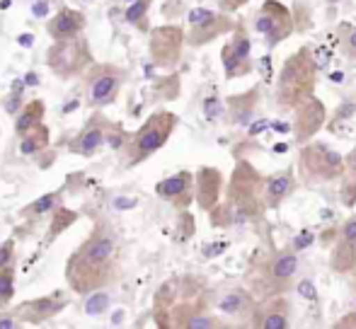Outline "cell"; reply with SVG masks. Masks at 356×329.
Returning <instances> with one entry per match:
<instances>
[{
    "label": "cell",
    "mask_w": 356,
    "mask_h": 329,
    "mask_svg": "<svg viewBox=\"0 0 356 329\" xmlns=\"http://www.w3.org/2000/svg\"><path fill=\"white\" fill-rule=\"evenodd\" d=\"M225 194V177L218 167H204L197 169L194 174V196H197V203L202 211L211 213L220 201H223Z\"/></svg>",
    "instance_id": "cell-16"
},
{
    "label": "cell",
    "mask_w": 356,
    "mask_h": 329,
    "mask_svg": "<svg viewBox=\"0 0 356 329\" xmlns=\"http://www.w3.org/2000/svg\"><path fill=\"white\" fill-rule=\"evenodd\" d=\"M42 119H44V102L32 99V102L17 114V119H15V133H17L19 138L27 136V133L34 131L39 124H44Z\"/></svg>",
    "instance_id": "cell-25"
},
{
    "label": "cell",
    "mask_w": 356,
    "mask_h": 329,
    "mask_svg": "<svg viewBox=\"0 0 356 329\" xmlns=\"http://www.w3.org/2000/svg\"><path fill=\"white\" fill-rule=\"evenodd\" d=\"M47 63L58 78H71L78 76L88 63H92V53H90L85 39H61V42H56L49 49Z\"/></svg>",
    "instance_id": "cell-10"
},
{
    "label": "cell",
    "mask_w": 356,
    "mask_h": 329,
    "mask_svg": "<svg viewBox=\"0 0 356 329\" xmlns=\"http://www.w3.org/2000/svg\"><path fill=\"white\" fill-rule=\"evenodd\" d=\"M47 146H49V128L44 126V124H39L34 131L22 136V141H19V153H22V155H37V153H42Z\"/></svg>",
    "instance_id": "cell-27"
},
{
    "label": "cell",
    "mask_w": 356,
    "mask_h": 329,
    "mask_svg": "<svg viewBox=\"0 0 356 329\" xmlns=\"http://www.w3.org/2000/svg\"><path fill=\"white\" fill-rule=\"evenodd\" d=\"M325 3H330V5H337V3H342V0H325Z\"/></svg>",
    "instance_id": "cell-43"
},
{
    "label": "cell",
    "mask_w": 356,
    "mask_h": 329,
    "mask_svg": "<svg viewBox=\"0 0 356 329\" xmlns=\"http://www.w3.org/2000/svg\"><path fill=\"white\" fill-rule=\"evenodd\" d=\"M300 259L298 249L284 247L267 254H257L250 259L248 267V288L257 298H272L289 293L296 283Z\"/></svg>",
    "instance_id": "cell-4"
},
{
    "label": "cell",
    "mask_w": 356,
    "mask_h": 329,
    "mask_svg": "<svg viewBox=\"0 0 356 329\" xmlns=\"http://www.w3.org/2000/svg\"><path fill=\"white\" fill-rule=\"evenodd\" d=\"M293 114H296V119H293L291 131H293V141L298 143V146L313 141V138L327 126V119H330L323 99H318V97H310L308 102H303L298 109H293Z\"/></svg>",
    "instance_id": "cell-14"
},
{
    "label": "cell",
    "mask_w": 356,
    "mask_h": 329,
    "mask_svg": "<svg viewBox=\"0 0 356 329\" xmlns=\"http://www.w3.org/2000/svg\"><path fill=\"white\" fill-rule=\"evenodd\" d=\"M124 83V71L117 66H92L88 83V102L90 107L102 109L117 99Z\"/></svg>",
    "instance_id": "cell-13"
},
{
    "label": "cell",
    "mask_w": 356,
    "mask_h": 329,
    "mask_svg": "<svg viewBox=\"0 0 356 329\" xmlns=\"http://www.w3.org/2000/svg\"><path fill=\"white\" fill-rule=\"evenodd\" d=\"M122 3H134V0H122Z\"/></svg>",
    "instance_id": "cell-45"
},
{
    "label": "cell",
    "mask_w": 356,
    "mask_h": 329,
    "mask_svg": "<svg viewBox=\"0 0 356 329\" xmlns=\"http://www.w3.org/2000/svg\"><path fill=\"white\" fill-rule=\"evenodd\" d=\"M58 201H61V192H49V194H44V196H39L34 203H29V206L24 208V213H34V216H44V213L54 211V208L58 206Z\"/></svg>",
    "instance_id": "cell-30"
},
{
    "label": "cell",
    "mask_w": 356,
    "mask_h": 329,
    "mask_svg": "<svg viewBox=\"0 0 356 329\" xmlns=\"http://www.w3.org/2000/svg\"><path fill=\"white\" fill-rule=\"evenodd\" d=\"M177 124H179L177 114L165 112V109L150 114V117L143 121V126L138 128L131 138H129V146H127V158H129L127 164L129 167L148 160L150 155H155V153H158L160 148L170 141V136L175 133Z\"/></svg>",
    "instance_id": "cell-6"
},
{
    "label": "cell",
    "mask_w": 356,
    "mask_h": 329,
    "mask_svg": "<svg viewBox=\"0 0 356 329\" xmlns=\"http://www.w3.org/2000/svg\"><path fill=\"white\" fill-rule=\"evenodd\" d=\"M37 83H39L37 73H27V78H24V85H37Z\"/></svg>",
    "instance_id": "cell-41"
},
{
    "label": "cell",
    "mask_w": 356,
    "mask_h": 329,
    "mask_svg": "<svg viewBox=\"0 0 356 329\" xmlns=\"http://www.w3.org/2000/svg\"><path fill=\"white\" fill-rule=\"evenodd\" d=\"M32 42H34L32 34H22V37H19V44H22V47H29Z\"/></svg>",
    "instance_id": "cell-42"
},
{
    "label": "cell",
    "mask_w": 356,
    "mask_h": 329,
    "mask_svg": "<svg viewBox=\"0 0 356 329\" xmlns=\"http://www.w3.org/2000/svg\"><path fill=\"white\" fill-rule=\"evenodd\" d=\"M155 194H158L163 201L172 203L175 208H189L197 196H194V174L187 169H179L172 177H165L155 184Z\"/></svg>",
    "instance_id": "cell-18"
},
{
    "label": "cell",
    "mask_w": 356,
    "mask_h": 329,
    "mask_svg": "<svg viewBox=\"0 0 356 329\" xmlns=\"http://www.w3.org/2000/svg\"><path fill=\"white\" fill-rule=\"evenodd\" d=\"M250 0H218V8L223 10V12H235V10L245 8Z\"/></svg>",
    "instance_id": "cell-37"
},
{
    "label": "cell",
    "mask_w": 356,
    "mask_h": 329,
    "mask_svg": "<svg viewBox=\"0 0 356 329\" xmlns=\"http://www.w3.org/2000/svg\"><path fill=\"white\" fill-rule=\"evenodd\" d=\"M177 320L175 325L184 327V329H218V327H228V322H223L218 315L213 312H207L204 307H182V310L175 312Z\"/></svg>",
    "instance_id": "cell-23"
},
{
    "label": "cell",
    "mask_w": 356,
    "mask_h": 329,
    "mask_svg": "<svg viewBox=\"0 0 356 329\" xmlns=\"http://www.w3.org/2000/svg\"><path fill=\"white\" fill-rule=\"evenodd\" d=\"M296 169L298 177L305 184H330L339 182L347 169V155H342L339 151H334L330 143L325 141H308L300 146L298 160H296Z\"/></svg>",
    "instance_id": "cell-5"
},
{
    "label": "cell",
    "mask_w": 356,
    "mask_h": 329,
    "mask_svg": "<svg viewBox=\"0 0 356 329\" xmlns=\"http://www.w3.org/2000/svg\"><path fill=\"white\" fill-rule=\"evenodd\" d=\"M259 99H262V90H259V85H252V87H248L240 94H230V97L225 99V114H228V121L238 128H248L250 124L257 119Z\"/></svg>",
    "instance_id": "cell-19"
},
{
    "label": "cell",
    "mask_w": 356,
    "mask_h": 329,
    "mask_svg": "<svg viewBox=\"0 0 356 329\" xmlns=\"http://www.w3.org/2000/svg\"><path fill=\"white\" fill-rule=\"evenodd\" d=\"M15 296V267H3L0 269V310L10 305Z\"/></svg>",
    "instance_id": "cell-28"
},
{
    "label": "cell",
    "mask_w": 356,
    "mask_h": 329,
    "mask_svg": "<svg viewBox=\"0 0 356 329\" xmlns=\"http://www.w3.org/2000/svg\"><path fill=\"white\" fill-rule=\"evenodd\" d=\"M187 42V34L177 24H165V27H155L150 32V56H153L155 66L172 68L175 63L182 58V49Z\"/></svg>",
    "instance_id": "cell-11"
},
{
    "label": "cell",
    "mask_w": 356,
    "mask_h": 329,
    "mask_svg": "<svg viewBox=\"0 0 356 329\" xmlns=\"http://www.w3.org/2000/svg\"><path fill=\"white\" fill-rule=\"evenodd\" d=\"M318 87V61L310 47H298L286 56L282 71L277 76L274 102L279 112H293L310 97H315Z\"/></svg>",
    "instance_id": "cell-3"
},
{
    "label": "cell",
    "mask_w": 356,
    "mask_h": 329,
    "mask_svg": "<svg viewBox=\"0 0 356 329\" xmlns=\"http://www.w3.org/2000/svg\"><path fill=\"white\" fill-rule=\"evenodd\" d=\"M339 196H342V203L347 208L356 206V174L354 172H347L342 177V192H339Z\"/></svg>",
    "instance_id": "cell-33"
},
{
    "label": "cell",
    "mask_w": 356,
    "mask_h": 329,
    "mask_svg": "<svg viewBox=\"0 0 356 329\" xmlns=\"http://www.w3.org/2000/svg\"><path fill=\"white\" fill-rule=\"evenodd\" d=\"M291 315H293V303H291V298L286 296V293H282V296H272V298H259L245 327L289 329L291 322H293Z\"/></svg>",
    "instance_id": "cell-12"
},
{
    "label": "cell",
    "mask_w": 356,
    "mask_h": 329,
    "mask_svg": "<svg viewBox=\"0 0 356 329\" xmlns=\"http://www.w3.org/2000/svg\"><path fill=\"white\" fill-rule=\"evenodd\" d=\"M354 117H356V94H349V97H344L342 102L334 107V112L330 114L327 126L325 128L332 131V133H337V131H342L344 124H349Z\"/></svg>",
    "instance_id": "cell-26"
},
{
    "label": "cell",
    "mask_w": 356,
    "mask_h": 329,
    "mask_svg": "<svg viewBox=\"0 0 356 329\" xmlns=\"http://www.w3.org/2000/svg\"><path fill=\"white\" fill-rule=\"evenodd\" d=\"M298 184H300V177L293 164H289V167H284V169H277L274 174L264 177V201H267L269 211L282 208L296 194Z\"/></svg>",
    "instance_id": "cell-17"
},
{
    "label": "cell",
    "mask_w": 356,
    "mask_h": 329,
    "mask_svg": "<svg viewBox=\"0 0 356 329\" xmlns=\"http://www.w3.org/2000/svg\"><path fill=\"white\" fill-rule=\"evenodd\" d=\"M347 169L349 172H354L356 174V143H354V148L347 153Z\"/></svg>",
    "instance_id": "cell-40"
},
{
    "label": "cell",
    "mask_w": 356,
    "mask_h": 329,
    "mask_svg": "<svg viewBox=\"0 0 356 329\" xmlns=\"http://www.w3.org/2000/svg\"><path fill=\"white\" fill-rule=\"evenodd\" d=\"M259 298L254 296L250 288H230V291L220 293L216 298V310L225 317H233L238 320V325H248L250 315H252L254 305H257Z\"/></svg>",
    "instance_id": "cell-20"
},
{
    "label": "cell",
    "mask_w": 356,
    "mask_h": 329,
    "mask_svg": "<svg viewBox=\"0 0 356 329\" xmlns=\"http://www.w3.org/2000/svg\"><path fill=\"white\" fill-rule=\"evenodd\" d=\"M22 325V320H17V317H15V312H13V317H0V329H15V327H19Z\"/></svg>",
    "instance_id": "cell-39"
},
{
    "label": "cell",
    "mask_w": 356,
    "mask_h": 329,
    "mask_svg": "<svg viewBox=\"0 0 356 329\" xmlns=\"http://www.w3.org/2000/svg\"><path fill=\"white\" fill-rule=\"evenodd\" d=\"M119 240L117 233L107 226H97L95 233L71 254L66 264V281L75 293L99 291L114 278V262H117Z\"/></svg>",
    "instance_id": "cell-2"
},
{
    "label": "cell",
    "mask_w": 356,
    "mask_h": 329,
    "mask_svg": "<svg viewBox=\"0 0 356 329\" xmlns=\"http://www.w3.org/2000/svg\"><path fill=\"white\" fill-rule=\"evenodd\" d=\"M332 271L344 276H356V216L347 218L337 233V242L330 254Z\"/></svg>",
    "instance_id": "cell-15"
},
{
    "label": "cell",
    "mask_w": 356,
    "mask_h": 329,
    "mask_svg": "<svg viewBox=\"0 0 356 329\" xmlns=\"http://www.w3.org/2000/svg\"><path fill=\"white\" fill-rule=\"evenodd\" d=\"M75 218H78V213H75V211H68V208H56V213H54V223H51V228H49V235L58 237L68 226H73Z\"/></svg>",
    "instance_id": "cell-32"
},
{
    "label": "cell",
    "mask_w": 356,
    "mask_h": 329,
    "mask_svg": "<svg viewBox=\"0 0 356 329\" xmlns=\"http://www.w3.org/2000/svg\"><path fill=\"white\" fill-rule=\"evenodd\" d=\"M352 325L356 327V312H352Z\"/></svg>",
    "instance_id": "cell-44"
},
{
    "label": "cell",
    "mask_w": 356,
    "mask_h": 329,
    "mask_svg": "<svg viewBox=\"0 0 356 329\" xmlns=\"http://www.w3.org/2000/svg\"><path fill=\"white\" fill-rule=\"evenodd\" d=\"M254 34L264 39L267 49H277L279 44H284L291 34L296 32V22H293V15L291 10L286 8L282 0H264L259 5L257 15H254V22H252Z\"/></svg>",
    "instance_id": "cell-8"
},
{
    "label": "cell",
    "mask_w": 356,
    "mask_h": 329,
    "mask_svg": "<svg viewBox=\"0 0 356 329\" xmlns=\"http://www.w3.org/2000/svg\"><path fill=\"white\" fill-rule=\"evenodd\" d=\"M187 44L189 47H207V44L216 42L220 37H228L238 22L233 19L230 12L211 8H192L187 15Z\"/></svg>",
    "instance_id": "cell-7"
},
{
    "label": "cell",
    "mask_w": 356,
    "mask_h": 329,
    "mask_svg": "<svg viewBox=\"0 0 356 329\" xmlns=\"http://www.w3.org/2000/svg\"><path fill=\"white\" fill-rule=\"evenodd\" d=\"M107 307H109V296L102 291L90 293L88 303H85V312H88V315H102Z\"/></svg>",
    "instance_id": "cell-34"
},
{
    "label": "cell",
    "mask_w": 356,
    "mask_h": 329,
    "mask_svg": "<svg viewBox=\"0 0 356 329\" xmlns=\"http://www.w3.org/2000/svg\"><path fill=\"white\" fill-rule=\"evenodd\" d=\"M85 29V15L78 12V10L63 8L54 15V19L47 24V32L54 42H61V39H73L80 37Z\"/></svg>",
    "instance_id": "cell-22"
},
{
    "label": "cell",
    "mask_w": 356,
    "mask_h": 329,
    "mask_svg": "<svg viewBox=\"0 0 356 329\" xmlns=\"http://www.w3.org/2000/svg\"><path fill=\"white\" fill-rule=\"evenodd\" d=\"M150 5H153V0H134V3H129L124 19L129 24H134V27H141V22H145V15H148Z\"/></svg>",
    "instance_id": "cell-31"
},
{
    "label": "cell",
    "mask_w": 356,
    "mask_h": 329,
    "mask_svg": "<svg viewBox=\"0 0 356 329\" xmlns=\"http://www.w3.org/2000/svg\"><path fill=\"white\" fill-rule=\"evenodd\" d=\"M129 133L124 131V128H119V126H114V131H109L107 133V143L114 148V151H122V148H127L129 146Z\"/></svg>",
    "instance_id": "cell-35"
},
{
    "label": "cell",
    "mask_w": 356,
    "mask_h": 329,
    "mask_svg": "<svg viewBox=\"0 0 356 329\" xmlns=\"http://www.w3.org/2000/svg\"><path fill=\"white\" fill-rule=\"evenodd\" d=\"M32 12L37 15V17H44V15L49 12V0H37V3L32 5Z\"/></svg>",
    "instance_id": "cell-38"
},
{
    "label": "cell",
    "mask_w": 356,
    "mask_h": 329,
    "mask_svg": "<svg viewBox=\"0 0 356 329\" xmlns=\"http://www.w3.org/2000/svg\"><path fill=\"white\" fill-rule=\"evenodd\" d=\"M220 63L228 81H240L257 68L252 58V39L243 22H238V27L230 32V39L220 47Z\"/></svg>",
    "instance_id": "cell-9"
},
{
    "label": "cell",
    "mask_w": 356,
    "mask_h": 329,
    "mask_svg": "<svg viewBox=\"0 0 356 329\" xmlns=\"http://www.w3.org/2000/svg\"><path fill=\"white\" fill-rule=\"evenodd\" d=\"M337 42H339V49H342L344 56L356 61V27L354 24H339Z\"/></svg>",
    "instance_id": "cell-29"
},
{
    "label": "cell",
    "mask_w": 356,
    "mask_h": 329,
    "mask_svg": "<svg viewBox=\"0 0 356 329\" xmlns=\"http://www.w3.org/2000/svg\"><path fill=\"white\" fill-rule=\"evenodd\" d=\"M264 201V174L250 160H238L225 184L223 201L211 211L213 228H233L259 223L267 213Z\"/></svg>",
    "instance_id": "cell-1"
},
{
    "label": "cell",
    "mask_w": 356,
    "mask_h": 329,
    "mask_svg": "<svg viewBox=\"0 0 356 329\" xmlns=\"http://www.w3.org/2000/svg\"><path fill=\"white\" fill-rule=\"evenodd\" d=\"M15 259V240H5L0 245V269L3 267H10Z\"/></svg>",
    "instance_id": "cell-36"
},
{
    "label": "cell",
    "mask_w": 356,
    "mask_h": 329,
    "mask_svg": "<svg viewBox=\"0 0 356 329\" xmlns=\"http://www.w3.org/2000/svg\"><path fill=\"white\" fill-rule=\"evenodd\" d=\"M66 305H68L66 298H63L61 293H54V296L37 298V301L22 303V305L17 307V312H15V315H17L22 322H29V325H42V322L56 317Z\"/></svg>",
    "instance_id": "cell-21"
},
{
    "label": "cell",
    "mask_w": 356,
    "mask_h": 329,
    "mask_svg": "<svg viewBox=\"0 0 356 329\" xmlns=\"http://www.w3.org/2000/svg\"><path fill=\"white\" fill-rule=\"evenodd\" d=\"M104 141H107V133H104V128H102V121L95 119V121H90L88 126L80 131V136L71 143V151L90 158V155L97 153V148L102 146Z\"/></svg>",
    "instance_id": "cell-24"
}]
</instances>
